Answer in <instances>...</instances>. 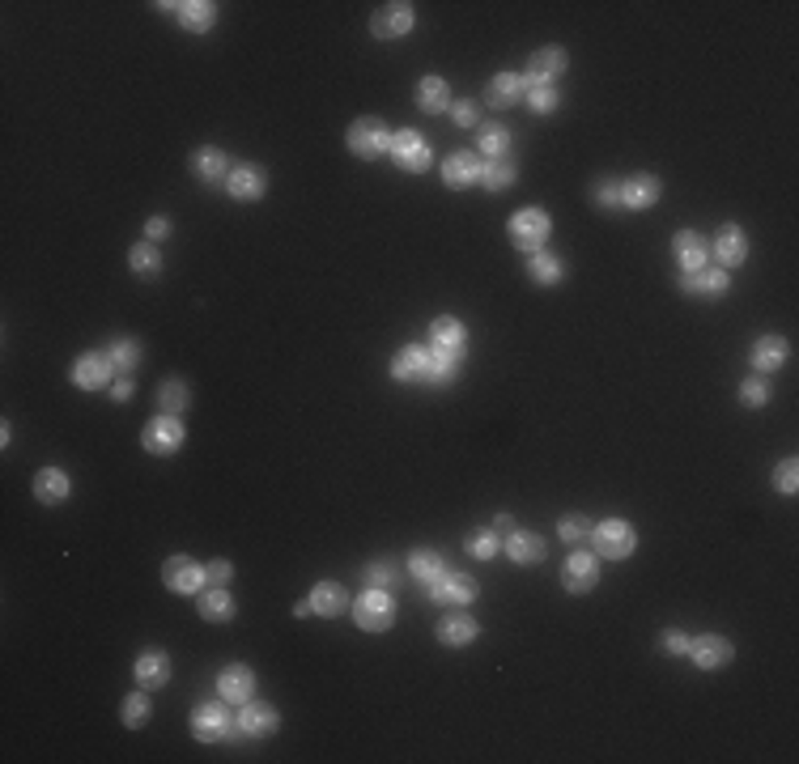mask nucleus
I'll return each mask as SVG.
<instances>
[{
  "label": "nucleus",
  "instance_id": "obj_13",
  "mask_svg": "<svg viewBox=\"0 0 799 764\" xmlns=\"http://www.w3.org/2000/svg\"><path fill=\"white\" fill-rule=\"evenodd\" d=\"M595 578H600V565H595V556H587V552H575L566 561V570H561V582H566V590H575V595L591 590Z\"/></svg>",
  "mask_w": 799,
  "mask_h": 764
},
{
  "label": "nucleus",
  "instance_id": "obj_4",
  "mask_svg": "<svg viewBox=\"0 0 799 764\" xmlns=\"http://www.w3.org/2000/svg\"><path fill=\"white\" fill-rule=\"evenodd\" d=\"M595 552H604L608 561H621V556H630L633 552V543H638V535H633L630 523H621V518H604L600 527H595Z\"/></svg>",
  "mask_w": 799,
  "mask_h": 764
},
{
  "label": "nucleus",
  "instance_id": "obj_44",
  "mask_svg": "<svg viewBox=\"0 0 799 764\" xmlns=\"http://www.w3.org/2000/svg\"><path fill=\"white\" fill-rule=\"evenodd\" d=\"M119 713H124V722H128V726H145V718H149V696H145V693L128 696Z\"/></svg>",
  "mask_w": 799,
  "mask_h": 764
},
{
  "label": "nucleus",
  "instance_id": "obj_27",
  "mask_svg": "<svg viewBox=\"0 0 799 764\" xmlns=\"http://www.w3.org/2000/svg\"><path fill=\"white\" fill-rule=\"evenodd\" d=\"M783 362H786V340L783 335H761L757 344H753V365H757L761 374H774Z\"/></svg>",
  "mask_w": 799,
  "mask_h": 764
},
{
  "label": "nucleus",
  "instance_id": "obj_17",
  "mask_svg": "<svg viewBox=\"0 0 799 764\" xmlns=\"http://www.w3.org/2000/svg\"><path fill=\"white\" fill-rule=\"evenodd\" d=\"M225 187H230L234 200H260L264 187H268V179H264V170H255V166H234L230 170V179H225Z\"/></svg>",
  "mask_w": 799,
  "mask_h": 764
},
{
  "label": "nucleus",
  "instance_id": "obj_30",
  "mask_svg": "<svg viewBox=\"0 0 799 764\" xmlns=\"http://www.w3.org/2000/svg\"><path fill=\"white\" fill-rule=\"evenodd\" d=\"M447 102H451V94H447V81L442 77H421V85H417V107L425 115H434V111H447Z\"/></svg>",
  "mask_w": 799,
  "mask_h": 764
},
{
  "label": "nucleus",
  "instance_id": "obj_33",
  "mask_svg": "<svg viewBox=\"0 0 799 764\" xmlns=\"http://www.w3.org/2000/svg\"><path fill=\"white\" fill-rule=\"evenodd\" d=\"M463 353H447V348H430V378L425 382H451L460 374Z\"/></svg>",
  "mask_w": 799,
  "mask_h": 764
},
{
  "label": "nucleus",
  "instance_id": "obj_14",
  "mask_svg": "<svg viewBox=\"0 0 799 764\" xmlns=\"http://www.w3.org/2000/svg\"><path fill=\"white\" fill-rule=\"evenodd\" d=\"M72 382L81 391H99V387H107L111 382V357H81V362L72 365Z\"/></svg>",
  "mask_w": 799,
  "mask_h": 764
},
{
  "label": "nucleus",
  "instance_id": "obj_16",
  "mask_svg": "<svg viewBox=\"0 0 799 764\" xmlns=\"http://www.w3.org/2000/svg\"><path fill=\"white\" fill-rule=\"evenodd\" d=\"M166 680H170V663H166V654L162 650H145L137 658V684L140 688H166Z\"/></svg>",
  "mask_w": 799,
  "mask_h": 764
},
{
  "label": "nucleus",
  "instance_id": "obj_28",
  "mask_svg": "<svg viewBox=\"0 0 799 764\" xmlns=\"http://www.w3.org/2000/svg\"><path fill=\"white\" fill-rule=\"evenodd\" d=\"M463 344H468V332H463L460 319H434V327H430V348L463 353Z\"/></svg>",
  "mask_w": 799,
  "mask_h": 764
},
{
  "label": "nucleus",
  "instance_id": "obj_25",
  "mask_svg": "<svg viewBox=\"0 0 799 764\" xmlns=\"http://www.w3.org/2000/svg\"><path fill=\"white\" fill-rule=\"evenodd\" d=\"M34 497H39L43 505H60V501L69 497V476L60 472V467H43V472L34 476Z\"/></svg>",
  "mask_w": 799,
  "mask_h": 764
},
{
  "label": "nucleus",
  "instance_id": "obj_2",
  "mask_svg": "<svg viewBox=\"0 0 799 764\" xmlns=\"http://www.w3.org/2000/svg\"><path fill=\"white\" fill-rule=\"evenodd\" d=\"M353 620H357V628H366V633H383V628H392L395 620V603L383 590H366L357 603H353Z\"/></svg>",
  "mask_w": 799,
  "mask_h": 764
},
{
  "label": "nucleus",
  "instance_id": "obj_39",
  "mask_svg": "<svg viewBox=\"0 0 799 764\" xmlns=\"http://www.w3.org/2000/svg\"><path fill=\"white\" fill-rule=\"evenodd\" d=\"M200 611H205V620H217V625H222V620L234 616V599L225 595V590H205V595H200Z\"/></svg>",
  "mask_w": 799,
  "mask_h": 764
},
{
  "label": "nucleus",
  "instance_id": "obj_40",
  "mask_svg": "<svg viewBox=\"0 0 799 764\" xmlns=\"http://www.w3.org/2000/svg\"><path fill=\"white\" fill-rule=\"evenodd\" d=\"M480 183H485L490 192H506V187L515 183V166L502 162V157H498V162H485V166H480Z\"/></svg>",
  "mask_w": 799,
  "mask_h": 764
},
{
  "label": "nucleus",
  "instance_id": "obj_9",
  "mask_svg": "<svg viewBox=\"0 0 799 764\" xmlns=\"http://www.w3.org/2000/svg\"><path fill=\"white\" fill-rule=\"evenodd\" d=\"M370 30H375V39H400V34H408L413 30V5H383V9H375Z\"/></svg>",
  "mask_w": 799,
  "mask_h": 764
},
{
  "label": "nucleus",
  "instance_id": "obj_29",
  "mask_svg": "<svg viewBox=\"0 0 799 764\" xmlns=\"http://www.w3.org/2000/svg\"><path fill=\"white\" fill-rule=\"evenodd\" d=\"M349 608V595H345V586L337 582H319L315 586V595H310V611H319V616H337V611Z\"/></svg>",
  "mask_w": 799,
  "mask_h": 764
},
{
  "label": "nucleus",
  "instance_id": "obj_21",
  "mask_svg": "<svg viewBox=\"0 0 799 764\" xmlns=\"http://www.w3.org/2000/svg\"><path fill=\"white\" fill-rule=\"evenodd\" d=\"M252 688H255V671L252 667H225L217 675V693L225 701H252Z\"/></svg>",
  "mask_w": 799,
  "mask_h": 764
},
{
  "label": "nucleus",
  "instance_id": "obj_52",
  "mask_svg": "<svg viewBox=\"0 0 799 764\" xmlns=\"http://www.w3.org/2000/svg\"><path fill=\"white\" fill-rule=\"evenodd\" d=\"M366 582H375V586H392V582H395V570L379 561V565H370V570H366Z\"/></svg>",
  "mask_w": 799,
  "mask_h": 764
},
{
  "label": "nucleus",
  "instance_id": "obj_1",
  "mask_svg": "<svg viewBox=\"0 0 799 764\" xmlns=\"http://www.w3.org/2000/svg\"><path fill=\"white\" fill-rule=\"evenodd\" d=\"M545 238H548V212L545 209H519L510 217V242L519 250L536 255V250L545 247Z\"/></svg>",
  "mask_w": 799,
  "mask_h": 764
},
{
  "label": "nucleus",
  "instance_id": "obj_46",
  "mask_svg": "<svg viewBox=\"0 0 799 764\" xmlns=\"http://www.w3.org/2000/svg\"><path fill=\"white\" fill-rule=\"evenodd\" d=\"M740 400L748 403V408H761V403L770 400V387H766L761 378H744V382H740Z\"/></svg>",
  "mask_w": 799,
  "mask_h": 764
},
{
  "label": "nucleus",
  "instance_id": "obj_18",
  "mask_svg": "<svg viewBox=\"0 0 799 764\" xmlns=\"http://www.w3.org/2000/svg\"><path fill=\"white\" fill-rule=\"evenodd\" d=\"M566 72V52H557V47H545V52H536L532 64H528V77L523 81H532V85H548L553 77H561Z\"/></svg>",
  "mask_w": 799,
  "mask_h": 764
},
{
  "label": "nucleus",
  "instance_id": "obj_51",
  "mask_svg": "<svg viewBox=\"0 0 799 764\" xmlns=\"http://www.w3.org/2000/svg\"><path fill=\"white\" fill-rule=\"evenodd\" d=\"M451 115H455V124H460V127H472L480 119L477 102H468V98H463V102H455V107H451Z\"/></svg>",
  "mask_w": 799,
  "mask_h": 764
},
{
  "label": "nucleus",
  "instance_id": "obj_11",
  "mask_svg": "<svg viewBox=\"0 0 799 764\" xmlns=\"http://www.w3.org/2000/svg\"><path fill=\"white\" fill-rule=\"evenodd\" d=\"M392 378L395 382H425L430 378V348L421 344L400 348V357L392 362Z\"/></svg>",
  "mask_w": 799,
  "mask_h": 764
},
{
  "label": "nucleus",
  "instance_id": "obj_48",
  "mask_svg": "<svg viewBox=\"0 0 799 764\" xmlns=\"http://www.w3.org/2000/svg\"><path fill=\"white\" fill-rule=\"evenodd\" d=\"M468 548H472V556H480V561L498 556V531H477V535L468 540Z\"/></svg>",
  "mask_w": 799,
  "mask_h": 764
},
{
  "label": "nucleus",
  "instance_id": "obj_45",
  "mask_svg": "<svg viewBox=\"0 0 799 764\" xmlns=\"http://www.w3.org/2000/svg\"><path fill=\"white\" fill-rule=\"evenodd\" d=\"M128 264L137 268V272H157V268H162V255H157L154 247H132Z\"/></svg>",
  "mask_w": 799,
  "mask_h": 764
},
{
  "label": "nucleus",
  "instance_id": "obj_37",
  "mask_svg": "<svg viewBox=\"0 0 799 764\" xmlns=\"http://www.w3.org/2000/svg\"><path fill=\"white\" fill-rule=\"evenodd\" d=\"M528 277H532L536 285H557L561 280V259H553V255H545V250H536L532 259H528Z\"/></svg>",
  "mask_w": 799,
  "mask_h": 764
},
{
  "label": "nucleus",
  "instance_id": "obj_34",
  "mask_svg": "<svg viewBox=\"0 0 799 764\" xmlns=\"http://www.w3.org/2000/svg\"><path fill=\"white\" fill-rule=\"evenodd\" d=\"M408 570H413V578H417V582H438V578H442V556L438 552H430V548H417V552H413V561H408Z\"/></svg>",
  "mask_w": 799,
  "mask_h": 764
},
{
  "label": "nucleus",
  "instance_id": "obj_42",
  "mask_svg": "<svg viewBox=\"0 0 799 764\" xmlns=\"http://www.w3.org/2000/svg\"><path fill=\"white\" fill-rule=\"evenodd\" d=\"M523 94H528V107H532V111H540V115H548V111H553V107L561 102L553 85H532V81H523Z\"/></svg>",
  "mask_w": 799,
  "mask_h": 764
},
{
  "label": "nucleus",
  "instance_id": "obj_26",
  "mask_svg": "<svg viewBox=\"0 0 799 764\" xmlns=\"http://www.w3.org/2000/svg\"><path fill=\"white\" fill-rule=\"evenodd\" d=\"M239 731H243V735H255V739L272 735V731H277V709L247 701V709H243V718H239Z\"/></svg>",
  "mask_w": 799,
  "mask_h": 764
},
{
  "label": "nucleus",
  "instance_id": "obj_57",
  "mask_svg": "<svg viewBox=\"0 0 799 764\" xmlns=\"http://www.w3.org/2000/svg\"><path fill=\"white\" fill-rule=\"evenodd\" d=\"M145 230H149V238H166V234H170V225L162 222V217H154V222L145 225Z\"/></svg>",
  "mask_w": 799,
  "mask_h": 764
},
{
  "label": "nucleus",
  "instance_id": "obj_12",
  "mask_svg": "<svg viewBox=\"0 0 799 764\" xmlns=\"http://www.w3.org/2000/svg\"><path fill=\"white\" fill-rule=\"evenodd\" d=\"M430 599L434 603H472L477 599V582L468 573H442L438 582H430Z\"/></svg>",
  "mask_w": 799,
  "mask_h": 764
},
{
  "label": "nucleus",
  "instance_id": "obj_15",
  "mask_svg": "<svg viewBox=\"0 0 799 764\" xmlns=\"http://www.w3.org/2000/svg\"><path fill=\"white\" fill-rule=\"evenodd\" d=\"M660 200V179L655 174H633V179H625V187H621V204L625 209H651Z\"/></svg>",
  "mask_w": 799,
  "mask_h": 764
},
{
  "label": "nucleus",
  "instance_id": "obj_50",
  "mask_svg": "<svg viewBox=\"0 0 799 764\" xmlns=\"http://www.w3.org/2000/svg\"><path fill=\"white\" fill-rule=\"evenodd\" d=\"M591 200H595V204H604V209H613V204H621V187H617V183H595Z\"/></svg>",
  "mask_w": 799,
  "mask_h": 764
},
{
  "label": "nucleus",
  "instance_id": "obj_53",
  "mask_svg": "<svg viewBox=\"0 0 799 764\" xmlns=\"http://www.w3.org/2000/svg\"><path fill=\"white\" fill-rule=\"evenodd\" d=\"M660 646L668 654H689V637H685V633H676V628H668V633H663Z\"/></svg>",
  "mask_w": 799,
  "mask_h": 764
},
{
  "label": "nucleus",
  "instance_id": "obj_10",
  "mask_svg": "<svg viewBox=\"0 0 799 764\" xmlns=\"http://www.w3.org/2000/svg\"><path fill=\"white\" fill-rule=\"evenodd\" d=\"M689 654H693V663H698L701 671H715V667H728L731 663V641L728 637H715V633H706V637L698 641H689Z\"/></svg>",
  "mask_w": 799,
  "mask_h": 764
},
{
  "label": "nucleus",
  "instance_id": "obj_47",
  "mask_svg": "<svg viewBox=\"0 0 799 764\" xmlns=\"http://www.w3.org/2000/svg\"><path fill=\"white\" fill-rule=\"evenodd\" d=\"M557 531H561V540H566V543H578V540H587V531H591V527H587V518L566 514V518L557 523Z\"/></svg>",
  "mask_w": 799,
  "mask_h": 764
},
{
  "label": "nucleus",
  "instance_id": "obj_5",
  "mask_svg": "<svg viewBox=\"0 0 799 764\" xmlns=\"http://www.w3.org/2000/svg\"><path fill=\"white\" fill-rule=\"evenodd\" d=\"M392 157L408 174H425V170H430V145H425V137L413 132V127H400V137H392Z\"/></svg>",
  "mask_w": 799,
  "mask_h": 764
},
{
  "label": "nucleus",
  "instance_id": "obj_19",
  "mask_svg": "<svg viewBox=\"0 0 799 764\" xmlns=\"http://www.w3.org/2000/svg\"><path fill=\"white\" fill-rule=\"evenodd\" d=\"M477 620H468L463 611H451V616H442L438 620V641L442 646H468V641H477Z\"/></svg>",
  "mask_w": 799,
  "mask_h": 764
},
{
  "label": "nucleus",
  "instance_id": "obj_43",
  "mask_svg": "<svg viewBox=\"0 0 799 764\" xmlns=\"http://www.w3.org/2000/svg\"><path fill=\"white\" fill-rule=\"evenodd\" d=\"M107 357H111L115 370H132V365L140 362V344H137V340H115Z\"/></svg>",
  "mask_w": 799,
  "mask_h": 764
},
{
  "label": "nucleus",
  "instance_id": "obj_3",
  "mask_svg": "<svg viewBox=\"0 0 799 764\" xmlns=\"http://www.w3.org/2000/svg\"><path fill=\"white\" fill-rule=\"evenodd\" d=\"M349 149H353V157H366V162L383 157V153L392 149V137H387L383 119H357V124L349 127Z\"/></svg>",
  "mask_w": 799,
  "mask_h": 764
},
{
  "label": "nucleus",
  "instance_id": "obj_56",
  "mask_svg": "<svg viewBox=\"0 0 799 764\" xmlns=\"http://www.w3.org/2000/svg\"><path fill=\"white\" fill-rule=\"evenodd\" d=\"M493 531H498V535H510V531H515V518H510V514H498V518H493Z\"/></svg>",
  "mask_w": 799,
  "mask_h": 764
},
{
  "label": "nucleus",
  "instance_id": "obj_32",
  "mask_svg": "<svg viewBox=\"0 0 799 764\" xmlns=\"http://www.w3.org/2000/svg\"><path fill=\"white\" fill-rule=\"evenodd\" d=\"M192 170H196V179H205V183L230 179V162H225L222 149H200L196 157H192Z\"/></svg>",
  "mask_w": 799,
  "mask_h": 764
},
{
  "label": "nucleus",
  "instance_id": "obj_49",
  "mask_svg": "<svg viewBox=\"0 0 799 764\" xmlns=\"http://www.w3.org/2000/svg\"><path fill=\"white\" fill-rule=\"evenodd\" d=\"M774 480H778V493H795V480H799V463L795 458H786V463H778V472H774Z\"/></svg>",
  "mask_w": 799,
  "mask_h": 764
},
{
  "label": "nucleus",
  "instance_id": "obj_54",
  "mask_svg": "<svg viewBox=\"0 0 799 764\" xmlns=\"http://www.w3.org/2000/svg\"><path fill=\"white\" fill-rule=\"evenodd\" d=\"M205 573H209V582H213V586H222V582H230V573H234V570H230L225 561H213V565H209Z\"/></svg>",
  "mask_w": 799,
  "mask_h": 764
},
{
  "label": "nucleus",
  "instance_id": "obj_23",
  "mask_svg": "<svg viewBox=\"0 0 799 764\" xmlns=\"http://www.w3.org/2000/svg\"><path fill=\"white\" fill-rule=\"evenodd\" d=\"M442 179H447V187H468V183H477L480 179V162L472 157V153H451L447 157V166H442Z\"/></svg>",
  "mask_w": 799,
  "mask_h": 764
},
{
  "label": "nucleus",
  "instance_id": "obj_36",
  "mask_svg": "<svg viewBox=\"0 0 799 764\" xmlns=\"http://www.w3.org/2000/svg\"><path fill=\"white\" fill-rule=\"evenodd\" d=\"M187 400H192V395H187V387H183L179 378H166V382L157 387V408H162L166 417H179L183 408H187Z\"/></svg>",
  "mask_w": 799,
  "mask_h": 764
},
{
  "label": "nucleus",
  "instance_id": "obj_24",
  "mask_svg": "<svg viewBox=\"0 0 799 764\" xmlns=\"http://www.w3.org/2000/svg\"><path fill=\"white\" fill-rule=\"evenodd\" d=\"M519 98H523V77H515V72H498L490 81V90H485V102H490L493 111H502V107L519 102Z\"/></svg>",
  "mask_w": 799,
  "mask_h": 764
},
{
  "label": "nucleus",
  "instance_id": "obj_35",
  "mask_svg": "<svg viewBox=\"0 0 799 764\" xmlns=\"http://www.w3.org/2000/svg\"><path fill=\"white\" fill-rule=\"evenodd\" d=\"M685 293H706V297H723L728 293V272H689Z\"/></svg>",
  "mask_w": 799,
  "mask_h": 764
},
{
  "label": "nucleus",
  "instance_id": "obj_31",
  "mask_svg": "<svg viewBox=\"0 0 799 764\" xmlns=\"http://www.w3.org/2000/svg\"><path fill=\"white\" fill-rule=\"evenodd\" d=\"M715 255H718V259H723L728 268L744 264V255H748V238H744V230L728 225V230L718 234V242H715Z\"/></svg>",
  "mask_w": 799,
  "mask_h": 764
},
{
  "label": "nucleus",
  "instance_id": "obj_38",
  "mask_svg": "<svg viewBox=\"0 0 799 764\" xmlns=\"http://www.w3.org/2000/svg\"><path fill=\"white\" fill-rule=\"evenodd\" d=\"M175 14L187 30H209L213 26V5L209 0H192V5H175Z\"/></svg>",
  "mask_w": 799,
  "mask_h": 764
},
{
  "label": "nucleus",
  "instance_id": "obj_8",
  "mask_svg": "<svg viewBox=\"0 0 799 764\" xmlns=\"http://www.w3.org/2000/svg\"><path fill=\"white\" fill-rule=\"evenodd\" d=\"M162 578L175 595H196L200 586L209 582V573L200 570L196 561H187V556H170L166 565H162Z\"/></svg>",
  "mask_w": 799,
  "mask_h": 764
},
{
  "label": "nucleus",
  "instance_id": "obj_20",
  "mask_svg": "<svg viewBox=\"0 0 799 764\" xmlns=\"http://www.w3.org/2000/svg\"><path fill=\"white\" fill-rule=\"evenodd\" d=\"M676 259H680V268H685V272H701V268H706V238L701 234H693V230H680V234H676Z\"/></svg>",
  "mask_w": 799,
  "mask_h": 764
},
{
  "label": "nucleus",
  "instance_id": "obj_6",
  "mask_svg": "<svg viewBox=\"0 0 799 764\" xmlns=\"http://www.w3.org/2000/svg\"><path fill=\"white\" fill-rule=\"evenodd\" d=\"M140 442H145V450H149V455H175V450L183 446V420L162 412V417H154L149 425H145Z\"/></svg>",
  "mask_w": 799,
  "mask_h": 764
},
{
  "label": "nucleus",
  "instance_id": "obj_55",
  "mask_svg": "<svg viewBox=\"0 0 799 764\" xmlns=\"http://www.w3.org/2000/svg\"><path fill=\"white\" fill-rule=\"evenodd\" d=\"M111 400H132V378H115V387H111Z\"/></svg>",
  "mask_w": 799,
  "mask_h": 764
},
{
  "label": "nucleus",
  "instance_id": "obj_22",
  "mask_svg": "<svg viewBox=\"0 0 799 764\" xmlns=\"http://www.w3.org/2000/svg\"><path fill=\"white\" fill-rule=\"evenodd\" d=\"M506 556L515 561V565H536L540 556H545V540L532 535V531H510V540H506Z\"/></svg>",
  "mask_w": 799,
  "mask_h": 764
},
{
  "label": "nucleus",
  "instance_id": "obj_41",
  "mask_svg": "<svg viewBox=\"0 0 799 764\" xmlns=\"http://www.w3.org/2000/svg\"><path fill=\"white\" fill-rule=\"evenodd\" d=\"M506 149H510V132H506L502 124H490L485 132H480V153H485L490 162H498Z\"/></svg>",
  "mask_w": 799,
  "mask_h": 764
},
{
  "label": "nucleus",
  "instance_id": "obj_7",
  "mask_svg": "<svg viewBox=\"0 0 799 764\" xmlns=\"http://www.w3.org/2000/svg\"><path fill=\"white\" fill-rule=\"evenodd\" d=\"M192 735H196L200 743H217V739H230V735H234V726H230V713H225V705H217V701H209V705H196V713H192Z\"/></svg>",
  "mask_w": 799,
  "mask_h": 764
}]
</instances>
